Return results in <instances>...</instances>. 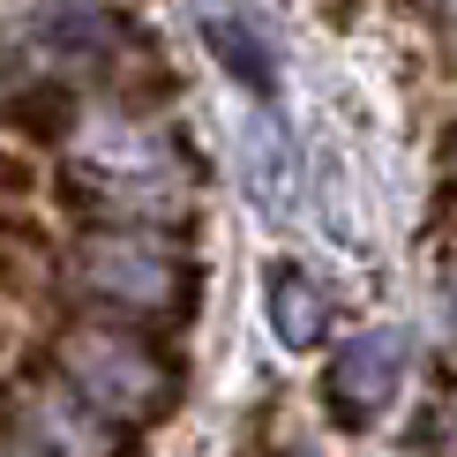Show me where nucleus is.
I'll list each match as a JSON object with an SVG mask.
<instances>
[{"mask_svg": "<svg viewBox=\"0 0 457 457\" xmlns=\"http://www.w3.org/2000/svg\"><path fill=\"white\" fill-rule=\"evenodd\" d=\"M61 375H68L75 397H90V405L105 412V420H150V412H165V397H173L165 360L150 353L136 330H112V322H75V330H61Z\"/></svg>", "mask_w": 457, "mask_h": 457, "instance_id": "f257e3e1", "label": "nucleus"}, {"mask_svg": "<svg viewBox=\"0 0 457 457\" xmlns=\"http://www.w3.org/2000/svg\"><path fill=\"white\" fill-rule=\"evenodd\" d=\"M75 278H83L98 300L128 308V315H165V308H173V255H165L158 240H143V233H98V240H83Z\"/></svg>", "mask_w": 457, "mask_h": 457, "instance_id": "f03ea898", "label": "nucleus"}, {"mask_svg": "<svg viewBox=\"0 0 457 457\" xmlns=\"http://www.w3.org/2000/svg\"><path fill=\"white\" fill-rule=\"evenodd\" d=\"M405 368H412V337L405 330H360L353 345L330 360V412L345 428L383 420L390 397L405 390Z\"/></svg>", "mask_w": 457, "mask_h": 457, "instance_id": "7ed1b4c3", "label": "nucleus"}, {"mask_svg": "<svg viewBox=\"0 0 457 457\" xmlns=\"http://www.w3.org/2000/svg\"><path fill=\"white\" fill-rule=\"evenodd\" d=\"M195 8V30H203V46H211V61L233 75L240 90H270L278 83V46H270V30H262V15H255V0H187Z\"/></svg>", "mask_w": 457, "mask_h": 457, "instance_id": "20e7f679", "label": "nucleus"}, {"mask_svg": "<svg viewBox=\"0 0 457 457\" xmlns=\"http://www.w3.org/2000/svg\"><path fill=\"white\" fill-rule=\"evenodd\" d=\"M240 180H247V195H255L270 218L285 211V195H293V143L278 136L270 112H255V120L240 128Z\"/></svg>", "mask_w": 457, "mask_h": 457, "instance_id": "39448f33", "label": "nucleus"}, {"mask_svg": "<svg viewBox=\"0 0 457 457\" xmlns=\"http://www.w3.org/2000/svg\"><path fill=\"white\" fill-rule=\"evenodd\" d=\"M262 293H270V330L285 337L293 353H308L315 337H322V293H315V278L308 270H293V262H278L270 278H262Z\"/></svg>", "mask_w": 457, "mask_h": 457, "instance_id": "423d86ee", "label": "nucleus"}, {"mask_svg": "<svg viewBox=\"0 0 457 457\" xmlns=\"http://www.w3.org/2000/svg\"><path fill=\"white\" fill-rule=\"evenodd\" d=\"M37 187V173H30V158H15V150H0V203H23Z\"/></svg>", "mask_w": 457, "mask_h": 457, "instance_id": "0eeeda50", "label": "nucleus"}, {"mask_svg": "<svg viewBox=\"0 0 457 457\" xmlns=\"http://www.w3.org/2000/svg\"><path fill=\"white\" fill-rule=\"evenodd\" d=\"M23 293H30V278L15 270V255H8V247H0V300H23Z\"/></svg>", "mask_w": 457, "mask_h": 457, "instance_id": "6e6552de", "label": "nucleus"}]
</instances>
